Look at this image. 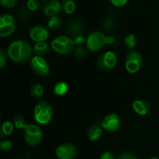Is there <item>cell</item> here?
Masks as SVG:
<instances>
[{"mask_svg": "<svg viewBox=\"0 0 159 159\" xmlns=\"http://www.w3.org/2000/svg\"><path fill=\"white\" fill-rule=\"evenodd\" d=\"M34 53V48L26 40H16L9 44L7 54L13 61L23 63L30 60Z\"/></svg>", "mask_w": 159, "mask_h": 159, "instance_id": "cell-1", "label": "cell"}, {"mask_svg": "<svg viewBox=\"0 0 159 159\" xmlns=\"http://www.w3.org/2000/svg\"><path fill=\"white\" fill-rule=\"evenodd\" d=\"M53 108L46 100H40L34 108V120L36 123L41 125H47L52 119Z\"/></svg>", "mask_w": 159, "mask_h": 159, "instance_id": "cell-2", "label": "cell"}, {"mask_svg": "<svg viewBox=\"0 0 159 159\" xmlns=\"http://www.w3.org/2000/svg\"><path fill=\"white\" fill-rule=\"evenodd\" d=\"M51 46L54 51L61 54H67L75 51L74 40L67 36H58L51 41Z\"/></svg>", "mask_w": 159, "mask_h": 159, "instance_id": "cell-3", "label": "cell"}, {"mask_svg": "<svg viewBox=\"0 0 159 159\" xmlns=\"http://www.w3.org/2000/svg\"><path fill=\"white\" fill-rule=\"evenodd\" d=\"M24 140L30 146H37L40 143L43 132L36 124H27L24 129Z\"/></svg>", "mask_w": 159, "mask_h": 159, "instance_id": "cell-4", "label": "cell"}, {"mask_svg": "<svg viewBox=\"0 0 159 159\" xmlns=\"http://www.w3.org/2000/svg\"><path fill=\"white\" fill-rule=\"evenodd\" d=\"M142 55L138 51L132 50L127 53L125 58V66L127 71L131 74L137 73L142 64Z\"/></svg>", "mask_w": 159, "mask_h": 159, "instance_id": "cell-5", "label": "cell"}, {"mask_svg": "<svg viewBox=\"0 0 159 159\" xmlns=\"http://www.w3.org/2000/svg\"><path fill=\"white\" fill-rule=\"evenodd\" d=\"M30 66L35 74L41 77H46L50 75V68L43 57L35 55L31 57Z\"/></svg>", "mask_w": 159, "mask_h": 159, "instance_id": "cell-6", "label": "cell"}, {"mask_svg": "<svg viewBox=\"0 0 159 159\" xmlns=\"http://www.w3.org/2000/svg\"><path fill=\"white\" fill-rule=\"evenodd\" d=\"M87 48L92 52H96L106 44V37L102 33L95 31L89 35L86 40Z\"/></svg>", "mask_w": 159, "mask_h": 159, "instance_id": "cell-7", "label": "cell"}, {"mask_svg": "<svg viewBox=\"0 0 159 159\" xmlns=\"http://www.w3.org/2000/svg\"><path fill=\"white\" fill-rule=\"evenodd\" d=\"M98 66L104 71L112 69L117 64V57L113 51H107L98 58Z\"/></svg>", "mask_w": 159, "mask_h": 159, "instance_id": "cell-8", "label": "cell"}, {"mask_svg": "<svg viewBox=\"0 0 159 159\" xmlns=\"http://www.w3.org/2000/svg\"><path fill=\"white\" fill-rule=\"evenodd\" d=\"M100 126L107 131L115 132L119 130L120 126V120L116 113H110L102 119L100 123Z\"/></svg>", "mask_w": 159, "mask_h": 159, "instance_id": "cell-9", "label": "cell"}, {"mask_svg": "<svg viewBox=\"0 0 159 159\" xmlns=\"http://www.w3.org/2000/svg\"><path fill=\"white\" fill-rule=\"evenodd\" d=\"M55 153L59 159H74L77 155V148L74 144L65 143L56 148Z\"/></svg>", "mask_w": 159, "mask_h": 159, "instance_id": "cell-10", "label": "cell"}, {"mask_svg": "<svg viewBox=\"0 0 159 159\" xmlns=\"http://www.w3.org/2000/svg\"><path fill=\"white\" fill-rule=\"evenodd\" d=\"M30 37L34 41H45L49 37V28L43 25H35L30 30Z\"/></svg>", "mask_w": 159, "mask_h": 159, "instance_id": "cell-11", "label": "cell"}, {"mask_svg": "<svg viewBox=\"0 0 159 159\" xmlns=\"http://www.w3.org/2000/svg\"><path fill=\"white\" fill-rule=\"evenodd\" d=\"M62 10L61 2L58 0H49L43 4V12L48 18L57 16V14Z\"/></svg>", "mask_w": 159, "mask_h": 159, "instance_id": "cell-12", "label": "cell"}, {"mask_svg": "<svg viewBox=\"0 0 159 159\" xmlns=\"http://www.w3.org/2000/svg\"><path fill=\"white\" fill-rule=\"evenodd\" d=\"M84 31V26L79 20H71L68 22L66 27V33L70 37H76L82 35Z\"/></svg>", "mask_w": 159, "mask_h": 159, "instance_id": "cell-13", "label": "cell"}, {"mask_svg": "<svg viewBox=\"0 0 159 159\" xmlns=\"http://www.w3.org/2000/svg\"><path fill=\"white\" fill-rule=\"evenodd\" d=\"M133 109L138 114L144 116L150 113L151 105L144 99H137L133 102Z\"/></svg>", "mask_w": 159, "mask_h": 159, "instance_id": "cell-14", "label": "cell"}, {"mask_svg": "<svg viewBox=\"0 0 159 159\" xmlns=\"http://www.w3.org/2000/svg\"><path fill=\"white\" fill-rule=\"evenodd\" d=\"M102 134V127H101L100 124H95L89 128L88 131H87V137L90 141H95L100 138Z\"/></svg>", "mask_w": 159, "mask_h": 159, "instance_id": "cell-15", "label": "cell"}, {"mask_svg": "<svg viewBox=\"0 0 159 159\" xmlns=\"http://www.w3.org/2000/svg\"><path fill=\"white\" fill-rule=\"evenodd\" d=\"M50 50H51V48L49 44L45 41L37 42L34 46V53L36 55L40 56V57L47 55L50 52Z\"/></svg>", "mask_w": 159, "mask_h": 159, "instance_id": "cell-16", "label": "cell"}, {"mask_svg": "<svg viewBox=\"0 0 159 159\" xmlns=\"http://www.w3.org/2000/svg\"><path fill=\"white\" fill-rule=\"evenodd\" d=\"M14 124L11 121H4L0 125V137L1 138H6L9 136L13 132Z\"/></svg>", "mask_w": 159, "mask_h": 159, "instance_id": "cell-17", "label": "cell"}, {"mask_svg": "<svg viewBox=\"0 0 159 159\" xmlns=\"http://www.w3.org/2000/svg\"><path fill=\"white\" fill-rule=\"evenodd\" d=\"M69 89V85L65 82H58L55 84L54 87V93L56 96H64L68 93Z\"/></svg>", "mask_w": 159, "mask_h": 159, "instance_id": "cell-18", "label": "cell"}, {"mask_svg": "<svg viewBox=\"0 0 159 159\" xmlns=\"http://www.w3.org/2000/svg\"><path fill=\"white\" fill-rule=\"evenodd\" d=\"M62 10L67 14H72L75 10V0H62Z\"/></svg>", "mask_w": 159, "mask_h": 159, "instance_id": "cell-19", "label": "cell"}, {"mask_svg": "<svg viewBox=\"0 0 159 159\" xmlns=\"http://www.w3.org/2000/svg\"><path fill=\"white\" fill-rule=\"evenodd\" d=\"M30 94L35 99H39L43 94V88L40 84L34 83L30 86Z\"/></svg>", "mask_w": 159, "mask_h": 159, "instance_id": "cell-20", "label": "cell"}, {"mask_svg": "<svg viewBox=\"0 0 159 159\" xmlns=\"http://www.w3.org/2000/svg\"><path fill=\"white\" fill-rule=\"evenodd\" d=\"M15 24L1 26H0V36H1L2 37H9L11 34H13V32L15 31Z\"/></svg>", "mask_w": 159, "mask_h": 159, "instance_id": "cell-21", "label": "cell"}, {"mask_svg": "<svg viewBox=\"0 0 159 159\" xmlns=\"http://www.w3.org/2000/svg\"><path fill=\"white\" fill-rule=\"evenodd\" d=\"M12 123H13L14 126L17 129H23V130H24L26 126H27L26 119L23 116H21V115H16V116H14Z\"/></svg>", "mask_w": 159, "mask_h": 159, "instance_id": "cell-22", "label": "cell"}, {"mask_svg": "<svg viewBox=\"0 0 159 159\" xmlns=\"http://www.w3.org/2000/svg\"><path fill=\"white\" fill-rule=\"evenodd\" d=\"M124 42H125V44L127 46V48L128 49H130V51H132L133 49H134V48L137 45L136 37H135L134 34H128L124 38Z\"/></svg>", "mask_w": 159, "mask_h": 159, "instance_id": "cell-23", "label": "cell"}, {"mask_svg": "<svg viewBox=\"0 0 159 159\" xmlns=\"http://www.w3.org/2000/svg\"><path fill=\"white\" fill-rule=\"evenodd\" d=\"M62 20L58 16H54L52 18H50L49 21L48 23V28L51 30H57L61 26Z\"/></svg>", "mask_w": 159, "mask_h": 159, "instance_id": "cell-24", "label": "cell"}, {"mask_svg": "<svg viewBox=\"0 0 159 159\" xmlns=\"http://www.w3.org/2000/svg\"><path fill=\"white\" fill-rule=\"evenodd\" d=\"M15 24V20L12 16L9 14H3L0 16V26L4 25Z\"/></svg>", "mask_w": 159, "mask_h": 159, "instance_id": "cell-25", "label": "cell"}, {"mask_svg": "<svg viewBox=\"0 0 159 159\" xmlns=\"http://www.w3.org/2000/svg\"><path fill=\"white\" fill-rule=\"evenodd\" d=\"M19 16L20 17V20L23 21H29L30 20L31 14L30 12V9L26 7H22L19 10Z\"/></svg>", "mask_w": 159, "mask_h": 159, "instance_id": "cell-26", "label": "cell"}, {"mask_svg": "<svg viewBox=\"0 0 159 159\" xmlns=\"http://www.w3.org/2000/svg\"><path fill=\"white\" fill-rule=\"evenodd\" d=\"M115 26V21L113 18L111 17H107L104 20L103 23H102V27L104 30H111Z\"/></svg>", "mask_w": 159, "mask_h": 159, "instance_id": "cell-27", "label": "cell"}, {"mask_svg": "<svg viewBox=\"0 0 159 159\" xmlns=\"http://www.w3.org/2000/svg\"><path fill=\"white\" fill-rule=\"evenodd\" d=\"M40 1L39 0H27L26 6L30 11H36L40 8Z\"/></svg>", "mask_w": 159, "mask_h": 159, "instance_id": "cell-28", "label": "cell"}, {"mask_svg": "<svg viewBox=\"0 0 159 159\" xmlns=\"http://www.w3.org/2000/svg\"><path fill=\"white\" fill-rule=\"evenodd\" d=\"M12 148V142L9 140H5L0 142V149L3 152H8Z\"/></svg>", "mask_w": 159, "mask_h": 159, "instance_id": "cell-29", "label": "cell"}, {"mask_svg": "<svg viewBox=\"0 0 159 159\" xmlns=\"http://www.w3.org/2000/svg\"><path fill=\"white\" fill-rule=\"evenodd\" d=\"M17 0H0V3L3 7L6 9H11L13 8L16 4Z\"/></svg>", "mask_w": 159, "mask_h": 159, "instance_id": "cell-30", "label": "cell"}, {"mask_svg": "<svg viewBox=\"0 0 159 159\" xmlns=\"http://www.w3.org/2000/svg\"><path fill=\"white\" fill-rule=\"evenodd\" d=\"M7 64V54L3 49L0 50V67L3 68Z\"/></svg>", "mask_w": 159, "mask_h": 159, "instance_id": "cell-31", "label": "cell"}, {"mask_svg": "<svg viewBox=\"0 0 159 159\" xmlns=\"http://www.w3.org/2000/svg\"><path fill=\"white\" fill-rule=\"evenodd\" d=\"M74 54L75 57H76L77 58H82L85 56L86 54V51L83 48H81V47H79V48H75L74 51Z\"/></svg>", "mask_w": 159, "mask_h": 159, "instance_id": "cell-32", "label": "cell"}, {"mask_svg": "<svg viewBox=\"0 0 159 159\" xmlns=\"http://www.w3.org/2000/svg\"><path fill=\"white\" fill-rule=\"evenodd\" d=\"M117 159H138L137 157L135 156L134 154L130 153V152H121L119 155H118Z\"/></svg>", "mask_w": 159, "mask_h": 159, "instance_id": "cell-33", "label": "cell"}, {"mask_svg": "<svg viewBox=\"0 0 159 159\" xmlns=\"http://www.w3.org/2000/svg\"><path fill=\"white\" fill-rule=\"evenodd\" d=\"M110 2L116 7H121L127 4L128 0H110Z\"/></svg>", "mask_w": 159, "mask_h": 159, "instance_id": "cell-34", "label": "cell"}, {"mask_svg": "<svg viewBox=\"0 0 159 159\" xmlns=\"http://www.w3.org/2000/svg\"><path fill=\"white\" fill-rule=\"evenodd\" d=\"M73 40H74V42L75 44L80 45V44H82V43H85V38L82 35H79V36H78V37H75V38L73 39Z\"/></svg>", "mask_w": 159, "mask_h": 159, "instance_id": "cell-35", "label": "cell"}, {"mask_svg": "<svg viewBox=\"0 0 159 159\" xmlns=\"http://www.w3.org/2000/svg\"><path fill=\"white\" fill-rule=\"evenodd\" d=\"M100 159H115V155L112 152H106L101 155Z\"/></svg>", "mask_w": 159, "mask_h": 159, "instance_id": "cell-36", "label": "cell"}, {"mask_svg": "<svg viewBox=\"0 0 159 159\" xmlns=\"http://www.w3.org/2000/svg\"><path fill=\"white\" fill-rule=\"evenodd\" d=\"M116 42V37H113V36H108V37H106V44L109 45H113Z\"/></svg>", "mask_w": 159, "mask_h": 159, "instance_id": "cell-37", "label": "cell"}, {"mask_svg": "<svg viewBox=\"0 0 159 159\" xmlns=\"http://www.w3.org/2000/svg\"><path fill=\"white\" fill-rule=\"evenodd\" d=\"M151 159H159V158H158V157H152V158Z\"/></svg>", "mask_w": 159, "mask_h": 159, "instance_id": "cell-38", "label": "cell"}, {"mask_svg": "<svg viewBox=\"0 0 159 159\" xmlns=\"http://www.w3.org/2000/svg\"><path fill=\"white\" fill-rule=\"evenodd\" d=\"M42 1H44V2H48L49 0H42Z\"/></svg>", "mask_w": 159, "mask_h": 159, "instance_id": "cell-39", "label": "cell"}]
</instances>
